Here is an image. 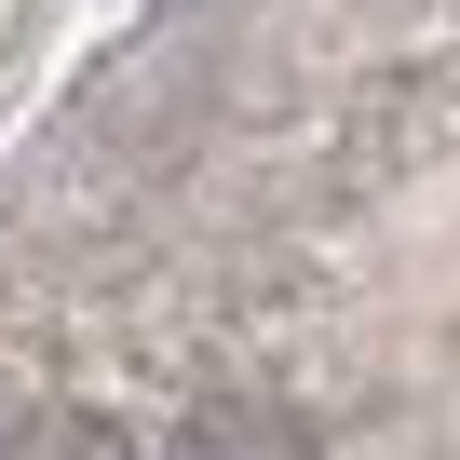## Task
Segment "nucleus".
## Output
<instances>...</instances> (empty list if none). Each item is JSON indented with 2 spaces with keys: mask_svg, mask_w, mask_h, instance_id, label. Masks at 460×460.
<instances>
[{
  "mask_svg": "<svg viewBox=\"0 0 460 460\" xmlns=\"http://www.w3.org/2000/svg\"><path fill=\"white\" fill-rule=\"evenodd\" d=\"M0 460H136V433H122V420H95V406H41V420L0 433Z\"/></svg>",
  "mask_w": 460,
  "mask_h": 460,
  "instance_id": "nucleus-1",
  "label": "nucleus"
},
{
  "mask_svg": "<svg viewBox=\"0 0 460 460\" xmlns=\"http://www.w3.org/2000/svg\"><path fill=\"white\" fill-rule=\"evenodd\" d=\"M190 460H312V447H298L271 406H203V420H190Z\"/></svg>",
  "mask_w": 460,
  "mask_h": 460,
  "instance_id": "nucleus-2",
  "label": "nucleus"
}]
</instances>
